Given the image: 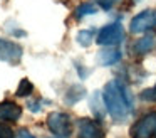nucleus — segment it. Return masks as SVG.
Returning <instances> with one entry per match:
<instances>
[{"instance_id": "6ab92c4d", "label": "nucleus", "mask_w": 156, "mask_h": 138, "mask_svg": "<svg viewBox=\"0 0 156 138\" xmlns=\"http://www.w3.org/2000/svg\"><path fill=\"white\" fill-rule=\"evenodd\" d=\"M134 2H136V0H134Z\"/></svg>"}, {"instance_id": "aec40b11", "label": "nucleus", "mask_w": 156, "mask_h": 138, "mask_svg": "<svg viewBox=\"0 0 156 138\" xmlns=\"http://www.w3.org/2000/svg\"><path fill=\"white\" fill-rule=\"evenodd\" d=\"M61 138H62V136H61Z\"/></svg>"}, {"instance_id": "f3484780", "label": "nucleus", "mask_w": 156, "mask_h": 138, "mask_svg": "<svg viewBox=\"0 0 156 138\" xmlns=\"http://www.w3.org/2000/svg\"><path fill=\"white\" fill-rule=\"evenodd\" d=\"M0 138H14V131L7 125H0Z\"/></svg>"}, {"instance_id": "0eeeda50", "label": "nucleus", "mask_w": 156, "mask_h": 138, "mask_svg": "<svg viewBox=\"0 0 156 138\" xmlns=\"http://www.w3.org/2000/svg\"><path fill=\"white\" fill-rule=\"evenodd\" d=\"M77 138H104V128L98 123L96 120H91V118H81L77 121Z\"/></svg>"}, {"instance_id": "f03ea898", "label": "nucleus", "mask_w": 156, "mask_h": 138, "mask_svg": "<svg viewBox=\"0 0 156 138\" xmlns=\"http://www.w3.org/2000/svg\"><path fill=\"white\" fill-rule=\"evenodd\" d=\"M124 39V29H122L121 22H112L104 25L101 30H99L98 37H96V42L102 47H112L118 46L119 42H122Z\"/></svg>"}, {"instance_id": "6e6552de", "label": "nucleus", "mask_w": 156, "mask_h": 138, "mask_svg": "<svg viewBox=\"0 0 156 138\" xmlns=\"http://www.w3.org/2000/svg\"><path fill=\"white\" fill-rule=\"evenodd\" d=\"M22 114V108L19 106L14 101H4L0 103V121H9V123H14L20 118Z\"/></svg>"}, {"instance_id": "423d86ee", "label": "nucleus", "mask_w": 156, "mask_h": 138, "mask_svg": "<svg viewBox=\"0 0 156 138\" xmlns=\"http://www.w3.org/2000/svg\"><path fill=\"white\" fill-rule=\"evenodd\" d=\"M22 54H24V50H22V47L19 44L0 39V61L17 66L22 61Z\"/></svg>"}, {"instance_id": "dca6fc26", "label": "nucleus", "mask_w": 156, "mask_h": 138, "mask_svg": "<svg viewBox=\"0 0 156 138\" xmlns=\"http://www.w3.org/2000/svg\"><path fill=\"white\" fill-rule=\"evenodd\" d=\"M118 2H121V0H96V3H98L101 9H104V10L112 9V7H114Z\"/></svg>"}, {"instance_id": "f8f14e48", "label": "nucleus", "mask_w": 156, "mask_h": 138, "mask_svg": "<svg viewBox=\"0 0 156 138\" xmlns=\"http://www.w3.org/2000/svg\"><path fill=\"white\" fill-rule=\"evenodd\" d=\"M98 12V7L94 5V3H89V2H86V3H81V5L76 9V12H74V17L76 19H82V17H86V15H92V13H96Z\"/></svg>"}, {"instance_id": "1a4fd4ad", "label": "nucleus", "mask_w": 156, "mask_h": 138, "mask_svg": "<svg viewBox=\"0 0 156 138\" xmlns=\"http://www.w3.org/2000/svg\"><path fill=\"white\" fill-rule=\"evenodd\" d=\"M154 47H156V34L149 32V34L143 35L139 40L134 42V46H133V52H134L136 56H144V54L151 52Z\"/></svg>"}, {"instance_id": "20e7f679", "label": "nucleus", "mask_w": 156, "mask_h": 138, "mask_svg": "<svg viewBox=\"0 0 156 138\" xmlns=\"http://www.w3.org/2000/svg\"><path fill=\"white\" fill-rule=\"evenodd\" d=\"M45 123H47V128L52 133L57 135V136H62V138L69 136L72 131V123H71L69 114L61 113V111H52L47 116Z\"/></svg>"}, {"instance_id": "f257e3e1", "label": "nucleus", "mask_w": 156, "mask_h": 138, "mask_svg": "<svg viewBox=\"0 0 156 138\" xmlns=\"http://www.w3.org/2000/svg\"><path fill=\"white\" fill-rule=\"evenodd\" d=\"M102 103L108 110L109 116L116 121H122L131 114L133 111V96L128 88L122 83L112 79L104 86L102 91Z\"/></svg>"}, {"instance_id": "ddd939ff", "label": "nucleus", "mask_w": 156, "mask_h": 138, "mask_svg": "<svg viewBox=\"0 0 156 138\" xmlns=\"http://www.w3.org/2000/svg\"><path fill=\"white\" fill-rule=\"evenodd\" d=\"M32 91H34V84H32L29 79H22L20 84H19V88H17V91H15V96L27 98V96L32 94Z\"/></svg>"}, {"instance_id": "9b49d317", "label": "nucleus", "mask_w": 156, "mask_h": 138, "mask_svg": "<svg viewBox=\"0 0 156 138\" xmlns=\"http://www.w3.org/2000/svg\"><path fill=\"white\" fill-rule=\"evenodd\" d=\"M86 96V88L81 84H72L67 91H66V103L67 104H76L77 101H81Z\"/></svg>"}, {"instance_id": "a211bd4d", "label": "nucleus", "mask_w": 156, "mask_h": 138, "mask_svg": "<svg viewBox=\"0 0 156 138\" xmlns=\"http://www.w3.org/2000/svg\"><path fill=\"white\" fill-rule=\"evenodd\" d=\"M15 138H35L32 133H29L27 130H19L17 135H15Z\"/></svg>"}, {"instance_id": "2eb2a0df", "label": "nucleus", "mask_w": 156, "mask_h": 138, "mask_svg": "<svg viewBox=\"0 0 156 138\" xmlns=\"http://www.w3.org/2000/svg\"><path fill=\"white\" fill-rule=\"evenodd\" d=\"M139 98L143 101H149V103H156V84L153 88H148V89H143L139 93Z\"/></svg>"}, {"instance_id": "9d476101", "label": "nucleus", "mask_w": 156, "mask_h": 138, "mask_svg": "<svg viewBox=\"0 0 156 138\" xmlns=\"http://www.w3.org/2000/svg\"><path fill=\"white\" fill-rule=\"evenodd\" d=\"M121 61V50L116 46L112 47H104L102 50L98 52V62L101 66H112V64Z\"/></svg>"}, {"instance_id": "7ed1b4c3", "label": "nucleus", "mask_w": 156, "mask_h": 138, "mask_svg": "<svg viewBox=\"0 0 156 138\" xmlns=\"http://www.w3.org/2000/svg\"><path fill=\"white\" fill-rule=\"evenodd\" d=\"M131 138H153L156 136V111L139 118L129 130Z\"/></svg>"}, {"instance_id": "39448f33", "label": "nucleus", "mask_w": 156, "mask_h": 138, "mask_svg": "<svg viewBox=\"0 0 156 138\" xmlns=\"http://www.w3.org/2000/svg\"><path fill=\"white\" fill-rule=\"evenodd\" d=\"M156 27V9H146L139 12L136 17H133L129 24L131 34H143L146 30H151Z\"/></svg>"}, {"instance_id": "4468645a", "label": "nucleus", "mask_w": 156, "mask_h": 138, "mask_svg": "<svg viewBox=\"0 0 156 138\" xmlns=\"http://www.w3.org/2000/svg\"><path fill=\"white\" fill-rule=\"evenodd\" d=\"M92 39H94V29H86V30H81L77 34V42L84 47L91 46Z\"/></svg>"}]
</instances>
